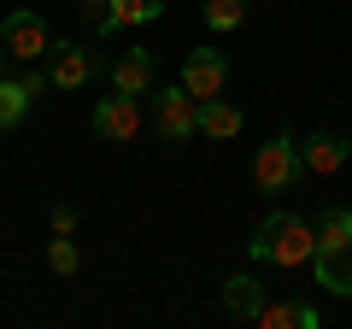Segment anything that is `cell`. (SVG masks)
<instances>
[{"mask_svg": "<svg viewBox=\"0 0 352 329\" xmlns=\"http://www.w3.org/2000/svg\"><path fill=\"white\" fill-rule=\"evenodd\" d=\"M6 59H12V53H6V41H0V76H6Z\"/></svg>", "mask_w": 352, "mask_h": 329, "instance_id": "21", "label": "cell"}, {"mask_svg": "<svg viewBox=\"0 0 352 329\" xmlns=\"http://www.w3.org/2000/svg\"><path fill=\"white\" fill-rule=\"evenodd\" d=\"M76 265H82L76 241H71V235H53V241H47V270H59V277H76Z\"/></svg>", "mask_w": 352, "mask_h": 329, "instance_id": "18", "label": "cell"}, {"mask_svg": "<svg viewBox=\"0 0 352 329\" xmlns=\"http://www.w3.org/2000/svg\"><path fill=\"white\" fill-rule=\"evenodd\" d=\"M223 306H229L235 317H247V323H258V312H264V282L247 277V270H235V277L223 282Z\"/></svg>", "mask_w": 352, "mask_h": 329, "instance_id": "11", "label": "cell"}, {"mask_svg": "<svg viewBox=\"0 0 352 329\" xmlns=\"http://www.w3.org/2000/svg\"><path fill=\"white\" fill-rule=\"evenodd\" d=\"M76 229V206H53V235H71Z\"/></svg>", "mask_w": 352, "mask_h": 329, "instance_id": "20", "label": "cell"}, {"mask_svg": "<svg viewBox=\"0 0 352 329\" xmlns=\"http://www.w3.org/2000/svg\"><path fill=\"white\" fill-rule=\"evenodd\" d=\"M300 153H305V171H317V177H335L340 164H346V141L329 136V129H311L300 141Z\"/></svg>", "mask_w": 352, "mask_h": 329, "instance_id": "10", "label": "cell"}, {"mask_svg": "<svg viewBox=\"0 0 352 329\" xmlns=\"http://www.w3.org/2000/svg\"><path fill=\"white\" fill-rule=\"evenodd\" d=\"M94 71H100V59H94L88 47H76V41H59V47H53V65H47L53 89H88Z\"/></svg>", "mask_w": 352, "mask_h": 329, "instance_id": "8", "label": "cell"}, {"mask_svg": "<svg viewBox=\"0 0 352 329\" xmlns=\"http://www.w3.org/2000/svg\"><path fill=\"white\" fill-rule=\"evenodd\" d=\"M153 129H159L164 141L200 136V100H194L182 83H176V89H153Z\"/></svg>", "mask_w": 352, "mask_h": 329, "instance_id": "4", "label": "cell"}, {"mask_svg": "<svg viewBox=\"0 0 352 329\" xmlns=\"http://www.w3.org/2000/svg\"><path fill=\"white\" fill-rule=\"evenodd\" d=\"M0 41H6V53H12L18 65H36L53 53V30L41 12H30V6H18V12H6V24H0Z\"/></svg>", "mask_w": 352, "mask_h": 329, "instance_id": "3", "label": "cell"}, {"mask_svg": "<svg viewBox=\"0 0 352 329\" xmlns=\"http://www.w3.org/2000/svg\"><path fill=\"white\" fill-rule=\"evenodd\" d=\"M247 6L252 0H206V24L212 30H241L247 24Z\"/></svg>", "mask_w": 352, "mask_h": 329, "instance_id": "16", "label": "cell"}, {"mask_svg": "<svg viewBox=\"0 0 352 329\" xmlns=\"http://www.w3.org/2000/svg\"><path fill=\"white\" fill-rule=\"evenodd\" d=\"M200 136H212V141H229V136H241V106H229V100H200Z\"/></svg>", "mask_w": 352, "mask_h": 329, "instance_id": "13", "label": "cell"}, {"mask_svg": "<svg viewBox=\"0 0 352 329\" xmlns=\"http://www.w3.org/2000/svg\"><path fill=\"white\" fill-rule=\"evenodd\" d=\"M300 171H305V153L294 147V136H270L252 153V182H258L264 194H288Z\"/></svg>", "mask_w": 352, "mask_h": 329, "instance_id": "2", "label": "cell"}, {"mask_svg": "<svg viewBox=\"0 0 352 329\" xmlns=\"http://www.w3.org/2000/svg\"><path fill=\"white\" fill-rule=\"evenodd\" d=\"M258 323L264 329H288V323H300V329H317L323 317H317V306H300V300H264V312H258Z\"/></svg>", "mask_w": 352, "mask_h": 329, "instance_id": "15", "label": "cell"}, {"mask_svg": "<svg viewBox=\"0 0 352 329\" xmlns=\"http://www.w3.org/2000/svg\"><path fill=\"white\" fill-rule=\"evenodd\" d=\"M112 89L118 94H135V100L153 89V53L147 47H124V59L112 65Z\"/></svg>", "mask_w": 352, "mask_h": 329, "instance_id": "9", "label": "cell"}, {"mask_svg": "<svg viewBox=\"0 0 352 329\" xmlns=\"http://www.w3.org/2000/svg\"><path fill=\"white\" fill-rule=\"evenodd\" d=\"M247 253L252 259H264V265H311V253H317V224H305L300 212H270L258 229H252V241H247Z\"/></svg>", "mask_w": 352, "mask_h": 329, "instance_id": "1", "label": "cell"}, {"mask_svg": "<svg viewBox=\"0 0 352 329\" xmlns=\"http://www.w3.org/2000/svg\"><path fill=\"white\" fill-rule=\"evenodd\" d=\"M88 124H94L100 141H135L141 136V100L112 89V100H94V118H88Z\"/></svg>", "mask_w": 352, "mask_h": 329, "instance_id": "5", "label": "cell"}, {"mask_svg": "<svg viewBox=\"0 0 352 329\" xmlns=\"http://www.w3.org/2000/svg\"><path fill=\"white\" fill-rule=\"evenodd\" d=\"M311 270H317V282L329 294L352 300V253H311Z\"/></svg>", "mask_w": 352, "mask_h": 329, "instance_id": "14", "label": "cell"}, {"mask_svg": "<svg viewBox=\"0 0 352 329\" xmlns=\"http://www.w3.org/2000/svg\"><path fill=\"white\" fill-rule=\"evenodd\" d=\"M82 18H88L94 30H106V36L118 30V18H112V0H82Z\"/></svg>", "mask_w": 352, "mask_h": 329, "instance_id": "19", "label": "cell"}, {"mask_svg": "<svg viewBox=\"0 0 352 329\" xmlns=\"http://www.w3.org/2000/svg\"><path fill=\"white\" fill-rule=\"evenodd\" d=\"M229 83V59L217 47H194L188 59H182V89L194 94V100H212V94H223Z\"/></svg>", "mask_w": 352, "mask_h": 329, "instance_id": "6", "label": "cell"}, {"mask_svg": "<svg viewBox=\"0 0 352 329\" xmlns=\"http://www.w3.org/2000/svg\"><path fill=\"white\" fill-rule=\"evenodd\" d=\"M53 76H41V71H24L18 76V83H6V76H0V129H18L30 118V106H36V94L47 89Z\"/></svg>", "mask_w": 352, "mask_h": 329, "instance_id": "7", "label": "cell"}, {"mask_svg": "<svg viewBox=\"0 0 352 329\" xmlns=\"http://www.w3.org/2000/svg\"><path fill=\"white\" fill-rule=\"evenodd\" d=\"M159 12H164V0H112L118 30H129V24H153Z\"/></svg>", "mask_w": 352, "mask_h": 329, "instance_id": "17", "label": "cell"}, {"mask_svg": "<svg viewBox=\"0 0 352 329\" xmlns=\"http://www.w3.org/2000/svg\"><path fill=\"white\" fill-rule=\"evenodd\" d=\"M317 253H352V206H329L317 217Z\"/></svg>", "mask_w": 352, "mask_h": 329, "instance_id": "12", "label": "cell"}]
</instances>
